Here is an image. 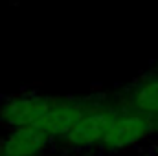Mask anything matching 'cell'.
Returning <instances> with one entry per match:
<instances>
[{
    "label": "cell",
    "instance_id": "6da1fadb",
    "mask_svg": "<svg viewBox=\"0 0 158 156\" xmlns=\"http://www.w3.org/2000/svg\"><path fill=\"white\" fill-rule=\"evenodd\" d=\"M119 103L116 96H88V103L79 119L68 129V132L55 143L64 153L86 154L101 149V142L110 125V119L118 110Z\"/></svg>",
    "mask_w": 158,
    "mask_h": 156
},
{
    "label": "cell",
    "instance_id": "7a4b0ae2",
    "mask_svg": "<svg viewBox=\"0 0 158 156\" xmlns=\"http://www.w3.org/2000/svg\"><path fill=\"white\" fill-rule=\"evenodd\" d=\"M118 99V97H116ZM119 103V101H118ZM158 132V125L155 119L143 116L136 110H131L119 103L118 110L110 119V125L101 142L103 153H123L134 147H140L151 136Z\"/></svg>",
    "mask_w": 158,
    "mask_h": 156
},
{
    "label": "cell",
    "instance_id": "3957f363",
    "mask_svg": "<svg viewBox=\"0 0 158 156\" xmlns=\"http://www.w3.org/2000/svg\"><path fill=\"white\" fill-rule=\"evenodd\" d=\"M50 103V96L39 92H20L0 99V125L6 129L37 127Z\"/></svg>",
    "mask_w": 158,
    "mask_h": 156
},
{
    "label": "cell",
    "instance_id": "277c9868",
    "mask_svg": "<svg viewBox=\"0 0 158 156\" xmlns=\"http://www.w3.org/2000/svg\"><path fill=\"white\" fill-rule=\"evenodd\" d=\"M53 142L39 127H15L0 140L2 156H44Z\"/></svg>",
    "mask_w": 158,
    "mask_h": 156
},
{
    "label": "cell",
    "instance_id": "5b68a950",
    "mask_svg": "<svg viewBox=\"0 0 158 156\" xmlns=\"http://www.w3.org/2000/svg\"><path fill=\"white\" fill-rule=\"evenodd\" d=\"M114 96L123 107L155 119L158 125V72L136 79Z\"/></svg>",
    "mask_w": 158,
    "mask_h": 156
},
{
    "label": "cell",
    "instance_id": "8992f818",
    "mask_svg": "<svg viewBox=\"0 0 158 156\" xmlns=\"http://www.w3.org/2000/svg\"><path fill=\"white\" fill-rule=\"evenodd\" d=\"M64 156H79V154H72V153H66Z\"/></svg>",
    "mask_w": 158,
    "mask_h": 156
},
{
    "label": "cell",
    "instance_id": "52a82bcc",
    "mask_svg": "<svg viewBox=\"0 0 158 156\" xmlns=\"http://www.w3.org/2000/svg\"><path fill=\"white\" fill-rule=\"evenodd\" d=\"M0 156H2V147H0Z\"/></svg>",
    "mask_w": 158,
    "mask_h": 156
},
{
    "label": "cell",
    "instance_id": "ba28073f",
    "mask_svg": "<svg viewBox=\"0 0 158 156\" xmlns=\"http://www.w3.org/2000/svg\"><path fill=\"white\" fill-rule=\"evenodd\" d=\"M44 156H50V154H44Z\"/></svg>",
    "mask_w": 158,
    "mask_h": 156
}]
</instances>
